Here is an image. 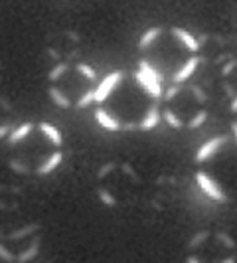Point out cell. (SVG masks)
<instances>
[{
    "instance_id": "cell-1",
    "label": "cell",
    "mask_w": 237,
    "mask_h": 263,
    "mask_svg": "<svg viewBox=\"0 0 237 263\" xmlns=\"http://www.w3.org/2000/svg\"><path fill=\"white\" fill-rule=\"evenodd\" d=\"M64 135L50 121H26L6 137L8 166L16 174L48 176L64 162Z\"/></svg>"
},
{
    "instance_id": "cell-17",
    "label": "cell",
    "mask_w": 237,
    "mask_h": 263,
    "mask_svg": "<svg viewBox=\"0 0 237 263\" xmlns=\"http://www.w3.org/2000/svg\"><path fill=\"white\" fill-rule=\"evenodd\" d=\"M229 111H231V113H237V97L233 99V103L229 105Z\"/></svg>"
},
{
    "instance_id": "cell-15",
    "label": "cell",
    "mask_w": 237,
    "mask_h": 263,
    "mask_svg": "<svg viewBox=\"0 0 237 263\" xmlns=\"http://www.w3.org/2000/svg\"><path fill=\"white\" fill-rule=\"evenodd\" d=\"M218 239H220V241H224V243L227 246V248H229V250H233V248H235V241H233L231 237L225 236L224 232H218Z\"/></svg>"
},
{
    "instance_id": "cell-19",
    "label": "cell",
    "mask_w": 237,
    "mask_h": 263,
    "mask_svg": "<svg viewBox=\"0 0 237 263\" xmlns=\"http://www.w3.org/2000/svg\"><path fill=\"white\" fill-rule=\"evenodd\" d=\"M231 131H233V137L237 139V121L233 123V125H231Z\"/></svg>"
},
{
    "instance_id": "cell-6",
    "label": "cell",
    "mask_w": 237,
    "mask_h": 263,
    "mask_svg": "<svg viewBox=\"0 0 237 263\" xmlns=\"http://www.w3.org/2000/svg\"><path fill=\"white\" fill-rule=\"evenodd\" d=\"M170 34L174 36V38L178 40L180 44H184L186 48L190 50V52H198V48H200V42H198L190 32H186V30H182L180 26H172L170 28Z\"/></svg>"
},
{
    "instance_id": "cell-12",
    "label": "cell",
    "mask_w": 237,
    "mask_h": 263,
    "mask_svg": "<svg viewBox=\"0 0 237 263\" xmlns=\"http://www.w3.org/2000/svg\"><path fill=\"white\" fill-rule=\"evenodd\" d=\"M208 237H210V232H208V230H202V232H198L196 236L190 239L188 248H190V250H196L198 246H202V243H204V241H206Z\"/></svg>"
},
{
    "instance_id": "cell-13",
    "label": "cell",
    "mask_w": 237,
    "mask_h": 263,
    "mask_svg": "<svg viewBox=\"0 0 237 263\" xmlns=\"http://www.w3.org/2000/svg\"><path fill=\"white\" fill-rule=\"evenodd\" d=\"M180 91H182V89H180V85H178V83H174L172 87H168V89H166V93H162V97H164L166 101H172V99H174V97H176Z\"/></svg>"
},
{
    "instance_id": "cell-14",
    "label": "cell",
    "mask_w": 237,
    "mask_h": 263,
    "mask_svg": "<svg viewBox=\"0 0 237 263\" xmlns=\"http://www.w3.org/2000/svg\"><path fill=\"white\" fill-rule=\"evenodd\" d=\"M192 93H194V97H196V99H200V103H206V101H208V95L204 93L202 87L194 85V87H192Z\"/></svg>"
},
{
    "instance_id": "cell-3",
    "label": "cell",
    "mask_w": 237,
    "mask_h": 263,
    "mask_svg": "<svg viewBox=\"0 0 237 263\" xmlns=\"http://www.w3.org/2000/svg\"><path fill=\"white\" fill-rule=\"evenodd\" d=\"M196 182L213 202H220V204H225V202H227V196H225V192L222 190V186L218 184V180H213L210 174H206V172H196Z\"/></svg>"
},
{
    "instance_id": "cell-11",
    "label": "cell",
    "mask_w": 237,
    "mask_h": 263,
    "mask_svg": "<svg viewBox=\"0 0 237 263\" xmlns=\"http://www.w3.org/2000/svg\"><path fill=\"white\" fill-rule=\"evenodd\" d=\"M206 121H208V111H204V109H202V111H198L196 115L190 119L186 125H188L190 129H196V127H202Z\"/></svg>"
},
{
    "instance_id": "cell-4",
    "label": "cell",
    "mask_w": 237,
    "mask_h": 263,
    "mask_svg": "<svg viewBox=\"0 0 237 263\" xmlns=\"http://www.w3.org/2000/svg\"><path fill=\"white\" fill-rule=\"evenodd\" d=\"M227 141H229L227 135H218V137H213L210 141H206L204 145L198 148V153L194 155V160H196V162H206L208 158H211L213 155H218L220 148H222Z\"/></svg>"
},
{
    "instance_id": "cell-21",
    "label": "cell",
    "mask_w": 237,
    "mask_h": 263,
    "mask_svg": "<svg viewBox=\"0 0 237 263\" xmlns=\"http://www.w3.org/2000/svg\"><path fill=\"white\" fill-rule=\"evenodd\" d=\"M0 71H2V67H0Z\"/></svg>"
},
{
    "instance_id": "cell-9",
    "label": "cell",
    "mask_w": 237,
    "mask_h": 263,
    "mask_svg": "<svg viewBox=\"0 0 237 263\" xmlns=\"http://www.w3.org/2000/svg\"><path fill=\"white\" fill-rule=\"evenodd\" d=\"M162 32H164V28H162V26L148 28L145 34H143V38L139 40V50H145L146 46H150V44H152V42H154V40H156Z\"/></svg>"
},
{
    "instance_id": "cell-10",
    "label": "cell",
    "mask_w": 237,
    "mask_h": 263,
    "mask_svg": "<svg viewBox=\"0 0 237 263\" xmlns=\"http://www.w3.org/2000/svg\"><path fill=\"white\" fill-rule=\"evenodd\" d=\"M162 117H164V121H166V123L170 125L172 129H182V127H184V121L178 117V115H176V113L172 111L170 107H166V109H164Z\"/></svg>"
},
{
    "instance_id": "cell-5",
    "label": "cell",
    "mask_w": 237,
    "mask_h": 263,
    "mask_svg": "<svg viewBox=\"0 0 237 263\" xmlns=\"http://www.w3.org/2000/svg\"><path fill=\"white\" fill-rule=\"evenodd\" d=\"M200 66V58L198 55H192V58H188L186 60V64L182 67H178L176 71H174V76H172V81L174 83H184L186 79L192 78V73L198 69Z\"/></svg>"
},
{
    "instance_id": "cell-18",
    "label": "cell",
    "mask_w": 237,
    "mask_h": 263,
    "mask_svg": "<svg viewBox=\"0 0 237 263\" xmlns=\"http://www.w3.org/2000/svg\"><path fill=\"white\" fill-rule=\"evenodd\" d=\"M186 261H188V263H200V257H194V255H190Z\"/></svg>"
},
{
    "instance_id": "cell-7",
    "label": "cell",
    "mask_w": 237,
    "mask_h": 263,
    "mask_svg": "<svg viewBox=\"0 0 237 263\" xmlns=\"http://www.w3.org/2000/svg\"><path fill=\"white\" fill-rule=\"evenodd\" d=\"M8 119H10V103L4 97H0V139H6L8 133L12 131Z\"/></svg>"
},
{
    "instance_id": "cell-16",
    "label": "cell",
    "mask_w": 237,
    "mask_h": 263,
    "mask_svg": "<svg viewBox=\"0 0 237 263\" xmlns=\"http://www.w3.org/2000/svg\"><path fill=\"white\" fill-rule=\"evenodd\" d=\"M237 64L235 62H229V64H227V66H224L222 67V76H229V73H231V71H233V67H235Z\"/></svg>"
},
{
    "instance_id": "cell-2",
    "label": "cell",
    "mask_w": 237,
    "mask_h": 263,
    "mask_svg": "<svg viewBox=\"0 0 237 263\" xmlns=\"http://www.w3.org/2000/svg\"><path fill=\"white\" fill-rule=\"evenodd\" d=\"M40 224H28L16 230H0V259L26 263L40 251Z\"/></svg>"
},
{
    "instance_id": "cell-20",
    "label": "cell",
    "mask_w": 237,
    "mask_h": 263,
    "mask_svg": "<svg viewBox=\"0 0 237 263\" xmlns=\"http://www.w3.org/2000/svg\"><path fill=\"white\" fill-rule=\"evenodd\" d=\"M235 261V257H225V259H222V263H233Z\"/></svg>"
},
{
    "instance_id": "cell-8",
    "label": "cell",
    "mask_w": 237,
    "mask_h": 263,
    "mask_svg": "<svg viewBox=\"0 0 237 263\" xmlns=\"http://www.w3.org/2000/svg\"><path fill=\"white\" fill-rule=\"evenodd\" d=\"M158 123H160V107H158V103H154L146 111L145 119L141 121V131H150V129L156 127Z\"/></svg>"
}]
</instances>
